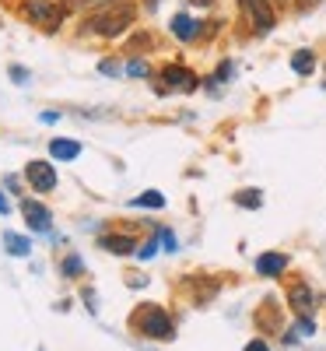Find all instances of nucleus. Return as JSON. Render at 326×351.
Segmentation results:
<instances>
[{
	"instance_id": "5",
	"label": "nucleus",
	"mask_w": 326,
	"mask_h": 351,
	"mask_svg": "<svg viewBox=\"0 0 326 351\" xmlns=\"http://www.w3.org/2000/svg\"><path fill=\"white\" fill-rule=\"evenodd\" d=\"M67 11H71L67 4H64V8H53V4H42V0H32V4L25 8L28 18H32V21H46L49 28H53V25H60V21L67 18Z\"/></svg>"
},
{
	"instance_id": "14",
	"label": "nucleus",
	"mask_w": 326,
	"mask_h": 351,
	"mask_svg": "<svg viewBox=\"0 0 326 351\" xmlns=\"http://www.w3.org/2000/svg\"><path fill=\"white\" fill-rule=\"evenodd\" d=\"M130 204H134V208H165V197L151 190V193H140V197H134Z\"/></svg>"
},
{
	"instance_id": "24",
	"label": "nucleus",
	"mask_w": 326,
	"mask_h": 351,
	"mask_svg": "<svg viewBox=\"0 0 326 351\" xmlns=\"http://www.w3.org/2000/svg\"><path fill=\"white\" fill-rule=\"evenodd\" d=\"M144 4H147V8H158V0H144Z\"/></svg>"
},
{
	"instance_id": "7",
	"label": "nucleus",
	"mask_w": 326,
	"mask_h": 351,
	"mask_svg": "<svg viewBox=\"0 0 326 351\" xmlns=\"http://www.w3.org/2000/svg\"><path fill=\"white\" fill-rule=\"evenodd\" d=\"M21 215H25V221L32 225L36 232H49V211L42 208V204H36V200H25V204H21Z\"/></svg>"
},
{
	"instance_id": "9",
	"label": "nucleus",
	"mask_w": 326,
	"mask_h": 351,
	"mask_svg": "<svg viewBox=\"0 0 326 351\" xmlns=\"http://www.w3.org/2000/svg\"><path fill=\"white\" fill-rule=\"evenodd\" d=\"M49 155H53L56 162H74V158L81 155V144H77V141H64V137H53V141H49Z\"/></svg>"
},
{
	"instance_id": "13",
	"label": "nucleus",
	"mask_w": 326,
	"mask_h": 351,
	"mask_svg": "<svg viewBox=\"0 0 326 351\" xmlns=\"http://www.w3.org/2000/svg\"><path fill=\"white\" fill-rule=\"evenodd\" d=\"M4 243H8V250H11L14 256H28V250H32V243H28L25 236H18V232H8Z\"/></svg>"
},
{
	"instance_id": "11",
	"label": "nucleus",
	"mask_w": 326,
	"mask_h": 351,
	"mask_svg": "<svg viewBox=\"0 0 326 351\" xmlns=\"http://www.w3.org/2000/svg\"><path fill=\"white\" fill-rule=\"evenodd\" d=\"M134 239H127V236H105L102 239V250H109V253H116V256H127V253H134Z\"/></svg>"
},
{
	"instance_id": "15",
	"label": "nucleus",
	"mask_w": 326,
	"mask_h": 351,
	"mask_svg": "<svg viewBox=\"0 0 326 351\" xmlns=\"http://www.w3.org/2000/svg\"><path fill=\"white\" fill-rule=\"evenodd\" d=\"M235 204H239V208H260L263 197L256 190H242V193H235Z\"/></svg>"
},
{
	"instance_id": "10",
	"label": "nucleus",
	"mask_w": 326,
	"mask_h": 351,
	"mask_svg": "<svg viewBox=\"0 0 326 351\" xmlns=\"http://www.w3.org/2000/svg\"><path fill=\"white\" fill-rule=\"evenodd\" d=\"M291 71L294 74H312L316 71V53L312 49H299L291 56Z\"/></svg>"
},
{
	"instance_id": "21",
	"label": "nucleus",
	"mask_w": 326,
	"mask_h": 351,
	"mask_svg": "<svg viewBox=\"0 0 326 351\" xmlns=\"http://www.w3.org/2000/svg\"><path fill=\"white\" fill-rule=\"evenodd\" d=\"M316 4H319V0H299V8H302V11H309V8H316Z\"/></svg>"
},
{
	"instance_id": "22",
	"label": "nucleus",
	"mask_w": 326,
	"mask_h": 351,
	"mask_svg": "<svg viewBox=\"0 0 326 351\" xmlns=\"http://www.w3.org/2000/svg\"><path fill=\"white\" fill-rule=\"evenodd\" d=\"M0 215H8V200L4 197H0Z\"/></svg>"
},
{
	"instance_id": "23",
	"label": "nucleus",
	"mask_w": 326,
	"mask_h": 351,
	"mask_svg": "<svg viewBox=\"0 0 326 351\" xmlns=\"http://www.w3.org/2000/svg\"><path fill=\"white\" fill-rule=\"evenodd\" d=\"M193 4H200V8H207V4H211V0H193Z\"/></svg>"
},
{
	"instance_id": "6",
	"label": "nucleus",
	"mask_w": 326,
	"mask_h": 351,
	"mask_svg": "<svg viewBox=\"0 0 326 351\" xmlns=\"http://www.w3.org/2000/svg\"><path fill=\"white\" fill-rule=\"evenodd\" d=\"M288 302H291V309L299 313V316H309L312 306H316V295H312V288H309L305 281H294V285L288 288Z\"/></svg>"
},
{
	"instance_id": "20",
	"label": "nucleus",
	"mask_w": 326,
	"mask_h": 351,
	"mask_svg": "<svg viewBox=\"0 0 326 351\" xmlns=\"http://www.w3.org/2000/svg\"><path fill=\"white\" fill-rule=\"evenodd\" d=\"M246 351H271V348H266L263 341H249V344H246Z\"/></svg>"
},
{
	"instance_id": "18",
	"label": "nucleus",
	"mask_w": 326,
	"mask_h": 351,
	"mask_svg": "<svg viewBox=\"0 0 326 351\" xmlns=\"http://www.w3.org/2000/svg\"><path fill=\"white\" fill-rule=\"evenodd\" d=\"M312 330H316V327H312V319H309V316H302V319H299V334H305V337H309Z\"/></svg>"
},
{
	"instance_id": "2",
	"label": "nucleus",
	"mask_w": 326,
	"mask_h": 351,
	"mask_svg": "<svg viewBox=\"0 0 326 351\" xmlns=\"http://www.w3.org/2000/svg\"><path fill=\"white\" fill-rule=\"evenodd\" d=\"M134 324H137V330H140L144 337H155V341H168V337L175 334L168 313L158 309V306H144V309L134 316Z\"/></svg>"
},
{
	"instance_id": "16",
	"label": "nucleus",
	"mask_w": 326,
	"mask_h": 351,
	"mask_svg": "<svg viewBox=\"0 0 326 351\" xmlns=\"http://www.w3.org/2000/svg\"><path fill=\"white\" fill-rule=\"evenodd\" d=\"M102 4H116V0H67L71 11H88V8H102Z\"/></svg>"
},
{
	"instance_id": "1",
	"label": "nucleus",
	"mask_w": 326,
	"mask_h": 351,
	"mask_svg": "<svg viewBox=\"0 0 326 351\" xmlns=\"http://www.w3.org/2000/svg\"><path fill=\"white\" fill-rule=\"evenodd\" d=\"M134 4H116V8H105L102 14H95L92 21H88V28H92L95 36H105V39H116L123 36L127 28L134 25Z\"/></svg>"
},
{
	"instance_id": "8",
	"label": "nucleus",
	"mask_w": 326,
	"mask_h": 351,
	"mask_svg": "<svg viewBox=\"0 0 326 351\" xmlns=\"http://www.w3.org/2000/svg\"><path fill=\"white\" fill-rule=\"evenodd\" d=\"M284 267H288V256L284 253H263L256 260V274H263V278H277Z\"/></svg>"
},
{
	"instance_id": "19",
	"label": "nucleus",
	"mask_w": 326,
	"mask_h": 351,
	"mask_svg": "<svg viewBox=\"0 0 326 351\" xmlns=\"http://www.w3.org/2000/svg\"><path fill=\"white\" fill-rule=\"evenodd\" d=\"M127 74H134V77H144V74H147V67H144V64H137V60H134V64H130V67H127Z\"/></svg>"
},
{
	"instance_id": "4",
	"label": "nucleus",
	"mask_w": 326,
	"mask_h": 351,
	"mask_svg": "<svg viewBox=\"0 0 326 351\" xmlns=\"http://www.w3.org/2000/svg\"><path fill=\"white\" fill-rule=\"evenodd\" d=\"M162 84L168 92H193L197 88V74L186 71V67H165L162 71Z\"/></svg>"
},
{
	"instance_id": "12",
	"label": "nucleus",
	"mask_w": 326,
	"mask_h": 351,
	"mask_svg": "<svg viewBox=\"0 0 326 351\" xmlns=\"http://www.w3.org/2000/svg\"><path fill=\"white\" fill-rule=\"evenodd\" d=\"M172 32L179 36V39H193V36H197V21L186 18V14H175V18H172Z\"/></svg>"
},
{
	"instance_id": "3",
	"label": "nucleus",
	"mask_w": 326,
	"mask_h": 351,
	"mask_svg": "<svg viewBox=\"0 0 326 351\" xmlns=\"http://www.w3.org/2000/svg\"><path fill=\"white\" fill-rule=\"evenodd\" d=\"M25 180H28V186H32V190L49 193V190H56V169H53V162L32 158V162L25 165Z\"/></svg>"
},
{
	"instance_id": "17",
	"label": "nucleus",
	"mask_w": 326,
	"mask_h": 351,
	"mask_svg": "<svg viewBox=\"0 0 326 351\" xmlns=\"http://www.w3.org/2000/svg\"><path fill=\"white\" fill-rule=\"evenodd\" d=\"M77 271H81V260H77V256H67V260H64V274H67V278H77Z\"/></svg>"
}]
</instances>
